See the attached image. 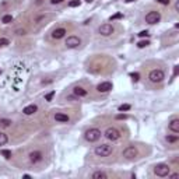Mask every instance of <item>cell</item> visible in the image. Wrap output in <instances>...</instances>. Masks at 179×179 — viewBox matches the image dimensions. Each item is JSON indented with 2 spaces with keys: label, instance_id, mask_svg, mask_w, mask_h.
<instances>
[{
  "label": "cell",
  "instance_id": "cell-1",
  "mask_svg": "<svg viewBox=\"0 0 179 179\" xmlns=\"http://www.w3.org/2000/svg\"><path fill=\"white\" fill-rule=\"evenodd\" d=\"M101 134H102V133H101L99 129L93 127V129H88L84 133V138L87 141H90V143H95V141H98V140L101 138Z\"/></svg>",
  "mask_w": 179,
  "mask_h": 179
},
{
  "label": "cell",
  "instance_id": "cell-2",
  "mask_svg": "<svg viewBox=\"0 0 179 179\" xmlns=\"http://www.w3.org/2000/svg\"><path fill=\"white\" fill-rule=\"evenodd\" d=\"M112 151H113V148L109 144H101L94 148L95 155H98V157H109L112 154Z\"/></svg>",
  "mask_w": 179,
  "mask_h": 179
},
{
  "label": "cell",
  "instance_id": "cell-3",
  "mask_svg": "<svg viewBox=\"0 0 179 179\" xmlns=\"http://www.w3.org/2000/svg\"><path fill=\"white\" fill-rule=\"evenodd\" d=\"M148 78H150V81L151 83H161V81H164V78H165V73L161 70V69H154V70H151L150 74H148Z\"/></svg>",
  "mask_w": 179,
  "mask_h": 179
},
{
  "label": "cell",
  "instance_id": "cell-4",
  "mask_svg": "<svg viewBox=\"0 0 179 179\" xmlns=\"http://www.w3.org/2000/svg\"><path fill=\"white\" fill-rule=\"evenodd\" d=\"M169 172H171V167H169L168 164H157L155 167H154V174L159 176V178H165V176H168Z\"/></svg>",
  "mask_w": 179,
  "mask_h": 179
},
{
  "label": "cell",
  "instance_id": "cell-5",
  "mask_svg": "<svg viewBox=\"0 0 179 179\" xmlns=\"http://www.w3.org/2000/svg\"><path fill=\"white\" fill-rule=\"evenodd\" d=\"M64 45H66V48H69V49H76V48H78V46L81 45V39H80L78 36H76V35H70V36H67Z\"/></svg>",
  "mask_w": 179,
  "mask_h": 179
},
{
  "label": "cell",
  "instance_id": "cell-6",
  "mask_svg": "<svg viewBox=\"0 0 179 179\" xmlns=\"http://www.w3.org/2000/svg\"><path fill=\"white\" fill-rule=\"evenodd\" d=\"M105 137L108 140H111V141H116V140H119L120 138V132L115 129V127H108L105 130Z\"/></svg>",
  "mask_w": 179,
  "mask_h": 179
},
{
  "label": "cell",
  "instance_id": "cell-7",
  "mask_svg": "<svg viewBox=\"0 0 179 179\" xmlns=\"http://www.w3.org/2000/svg\"><path fill=\"white\" fill-rule=\"evenodd\" d=\"M159 20H161V14L158 11H148L147 14H146V22L151 24V25L159 22Z\"/></svg>",
  "mask_w": 179,
  "mask_h": 179
},
{
  "label": "cell",
  "instance_id": "cell-8",
  "mask_svg": "<svg viewBox=\"0 0 179 179\" xmlns=\"http://www.w3.org/2000/svg\"><path fill=\"white\" fill-rule=\"evenodd\" d=\"M138 151L134 146H127L125 150H123V157L127 158V159H132V158H136Z\"/></svg>",
  "mask_w": 179,
  "mask_h": 179
},
{
  "label": "cell",
  "instance_id": "cell-9",
  "mask_svg": "<svg viewBox=\"0 0 179 179\" xmlns=\"http://www.w3.org/2000/svg\"><path fill=\"white\" fill-rule=\"evenodd\" d=\"M113 27L111 25V24H102L99 28H98V32L102 35V36H109V35H112L113 34Z\"/></svg>",
  "mask_w": 179,
  "mask_h": 179
},
{
  "label": "cell",
  "instance_id": "cell-10",
  "mask_svg": "<svg viewBox=\"0 0 179 179\" xmlns=\"http://www.w3.org/2000/svg\"><path fill=\"white\" fill-rule=\"evenodd\" d=\"M42 158H43L42 153L38 151V150H35V151H31V153H30V161H31L32 164H38V162H41Z\"/></svg>",
  "mask_w": 179,
  "mask_h": 179
},
{
  "label": "cell",
  "instance_id": "cell-11",
  "mask_svg": "<svg viewBox=\"0 0 179 179\" xmlns=\"http://www.w3.org/2000/svg\"><path fill=\"white\" fill-rule=\"evenodd\" d=\"M97 90H98L99 93H109V91L112 90V83L102 81V83H99V84L97 85Z\"/></svg>",
  "mask_w": 179,
  "mask_h": 179
},
{
  "label": "cell",
  "instance_id": "cell-12",
  "mask_svg": "<svg viewBox=\"0 0 179 179\" xmlns=\"http://www.w3.org/2000/svg\"><path fill=\"white\" fill-rule=\"evenodd\" d=\"M66 34H67L66 28H56V30L52 32V38H55V39H62Z\"/></svg>",
  "mask_w": 179,
  "mask_h": 179
},
{
  "label": "cell",
  "instance_id": "cell-13",
  "mask_svg": "<svg viewBox=\"0 0 179 179\" xmlns=\"http://www.w3.org/2000/svg\"><path fill=\"white\" fill-rule=\"evenodd\" d=\"M36 111H38V106L35 105V104H31V105L25 106V108L22 109V113H24V115H27V116H30V115H34Z\"/></svg>",
  "mask_w": 179,
  "mask_h": 179
},
{
  "label": "cell",
  "instance_id": "cell-14",
  "mask_svg": "<svg viewBox=\"0 0 179 179\" xmlns=\"http://www.w3.org/2000/svg\"><path fill=\"white\" fill-rule=\"evenodd\" d=\"M55 120H56V122H60V123H67V122L70 120V118H69V115H66V113L57 112V113H55Z\"/></svg>",
  "mask_w": 179,
  "mask_h": 179
},
{
  "label": "cell",
  "instance_id": "cell-15",
  "mask_svg": "<svg viewBox=\"0 0 179 179\" xmlns=\"http://www.w3.org/2000/svg\"><path fill=\"white\" fill-rule=\"evenodd\" d=\"M168 129L171 132H174V133H179V119H172L169 122Z\"/></svg>",
  "mask_w": 179,
  "mask_h": 179
},
{
  "label": "cell",
  "instance_id": "cell-16",
  "mask_svg": "<svg viewBox=\"0 0 179 179\" xmlns=\"http://www.w3.org/2000/svg\"><path fill=\"white\" fill-rule=\"evenodd\" d=\"M73 93H74V95L78 97V98H80V97H87V94H88V91L84 90L83 87H76L73 90Z\"/></svg>",
  "mask_w": 179,
  "mask_h": 179
},
{
  "label": "cell",
  "instance_id": "cell-17",
  "mask_svg": "<svg viewBox=\"0 0 179 179\" xmlns=\"http://www.w3.org/2000/svg\"><path fill=\"white\" fill-rule=\"evenodd\" d=\"M108 175H106L104 171H95L93 174V179H106Z\"/></svg>",
  "mask_w": 179,
  "mask_h": 179
},
{
  "label": "cell",
  "instance_id": "cell-18",
  "mask_svg": "<svg viewBox=\"0 0 179 179\" xmlns=\"http://www.w3.org/2000/svg\"><path fill=\"white\" fill-rule=\"evenodd\" d=\"M11 122L10 119H0V129H6V127H10L11 126Z\"/></svg>",
  "mask_w": 179,
  "mask_h": 179
},
{
  "label": "cell",
  "instance_id": "cell-19",
  "mask_svg": "<svg viewBox=\"0 0 179 179\" xmlns=\"http://www.w3.org/2000/svg\"><path fill=\"white\" fill-rule=\"evenodd\" d=\"M7 141H9V137L6 133H3V132H0V146H4V144H7Z\"/></svg>",
  "mask_w": 179,
  "mask_h": 179
},
{
  "label": "cell",
  "instance_id": "cell-20",
  "mask_svg": "<svg viewBox=\"0 0 179 179\" xmlns=\"http://www.w3.org/2000/svg\"><path fill=\"white\" fill-rule=\"evenodd\" d=\"M13 21V17H11L10 14H6V16H3V18H1V22L3 24H10Z\"/></svg>",
  "mask_w": 179,
  "mask_h": 179
},
{
  "label": "cell",
  "instance_id": "cell-21",
  "mask_svg": "<svg viewBox=\"0 0 179 179\" xmlns=\"http://www.w3.org/2000/svg\"><path fill=\"white\" fill-rule=\"evenodd\" d=\"M0 153H1V155H3V157L6 158V159H10V158H11V155H13V154H11V151H10V150H1Z\"/></svg>",
  "mask_w": 179,
  "mask_h": 179
},
{
  "label": "cell",
  "instance_id": "cell-22",
  "mask_svg": "<svg viewBox=\"0 0 179 179\" xmlns=\"http://www.w3.org/2000/svg\"><path fill=\"white\" fill-rule=\"evenodd\" d=\"M178 140H179L178 134H175V136H167V141H168V143H176Z\"/></svg>",
  "mask_w": 179,
  "mask_h": 179
},
{
  "label": "cell",
  "instance_id": "cell-23",
  "mask_svg": "<svg viewBox=\"0 0 179 179\" xmlns=\"http://www.w3.org/2000/svg\"><path fill=\"white\" fill-rule=\"evenodd\" d=\"M55 94H56L55 91H51V93H48V94L45 95V101H48V102H51V101H52V99H53V97H55Z\"/></svg>",
  "mask_w": 179,
  "mask_h": 179
},
{
  "label": "cell",
  "instance_id": "cell-24",
  "mask_svg": "<svg viewBox=\"0 0 179 179\" xmlns=\"http://www.w3.org/2000/svg\"><path fill=\"white\" fill-rule=\"evenodd\" d=\"M80 4H81L80 0H72V1H69V7H78Z\"/></svg>",
  "mask_w": 179,
  "mask_h": 179
},
{
  "label": "cell",
  "instance_id": "cell-25",
  "mask_svg": "<svg viewBox=\"0 0 179 179\" xmlns=\"http://www.w3.org/2000/svg\"><path fill=\"white\" fill-rule=\"evenodd\" d=\"M130 108H132V106L129 105V104H123V105L119 106V111H120V112H126V111H130Z\"/></svg>",
  "mask_w": 179,
  "mask_h": 179
},
{
  "label": "cell",
  "instance_id": "cell-26",
  "mask_svg": "<svg viewBox=\"0 0 179 179\" xmlns=\"http://www.w3.org/2000/svg\"><path fill=\"white\" fill-rule=\"evenodd\" d=\"M7 45H10V41H9L7 38H0V48L7 46Z\"/></svg>",
  "mask_w": 179,
  "mask_h": 179
},
{
  "label": "cell",
  "instance_id": "cell-27",
  "mask_svg": "<svg viewBox=\"0 0 179 179\" xmlns=\"http://www.w3.org/2000/svg\"><path fill=\"white\" fill-rule=\"evenodd\" d=\"M123 17V14L122 13H116V14H113V16H111V21H113V20H119V18H122Z\"/></svg>",
  "mask_w": 179,
  "mask_h": 179
},
{
  "label": "cell",
  "instance_id": "cell-28",
  "mask_svg": "<svg viewBox=\"0 0 179 179\" xmlns=\"http://www.w3.org/2000/svg\"><path fill=\"white\" fill-rule=\"evenodd\" d=\"M130 77H132V80H133L134 83H137V81L140 80V74L138 73H130Z\"/></svg>",
  "mask_w": 179,
  "mask_h": 179
},
{
  "label": "cell",
  "instance_id": "cell-29",
  "mask_svg": "<svg viewBox=\"0 0 179 179\" xmlns=\"http://www.w3.org/2000/svg\"><path fill=\"white\" fill-rule=\"evenodd\" d=\"M148 45H150V41H140V42L137 43L138 48H146V46H148Z\"/></svg>",
  "mask_w": 179,
  "mask_h": 179
},
{
  "label": "cell",
  "instance_id": "cell-30",
  "mask_svg": "<svg viewBox=\"0 0 179 179\" xmlns=\"http://www.w3.org/2000/svg\"><path fill=\"white\" fill-rule=\"evenodd\" d=\"M148 35H150V34H148L147 30H144V31H140V32H138V36H140V38H147Z\"/></svg>",
  "mask_w": 179,
  "mask_h": 179
},
{
  "label": "cell",
  "instance_id": "cell-31",
  "mask_svg": "<svg viewBox=\"0 0 179 179\" xmlns=\"http://www.w3.org/2000/svg\"><path fill=\"white\" fill-rule=\"evenodd\" d=\"M157 3H159V4H164V6H168L169 3H171V0H157Z\"/></svg>",
  "mask_w": 179,
  "mask_h": 179
},
{
  "label": "cell",
  "instance_id": "cell-32",
  "mask_svg": "<svg viewBox=\"0 0 179 179\" xmlns=\"http://www.w3.org/2000/svg\"><path fill=\"white\" fill-rule=\"evenodd\" d=\"M116 119H118V120H122V119H127V115H125V113H119V115H116Z\"/></svg>",
  "mask_w": 179,
  "mask_h": 179
},
{
  "label": "cell",
  "instance_id": "cell-33",
  "mask_svg": "<svg viewBox=\"0 0 179 179\" xmlns=\"http://www.w3.org/2000/svg\"><path fill=\"white\" fill-rule=\"evenodd\" d=\"M178 73H179V67L178 66H175V67H174V77H176Z\"/></svg>",
  "mask_w": 179,
  "mask_h": 179
},
{
  "label": "cell",
  "instance_id": "cell-34",
  "mask_svg": "<svg viewBox=\"0 0 179 179\" xmlns=\"http://www.w3.org/2000/svg\"><path fill=\"white\" fill-rule=\"evenodd\" d=\"M64 0H51V3L52 4H60V3H63Z\"/></svg>",
  "mask_w": 179,
  "mask_h": 179
},
{
  "label": "cell",
  "instance_id": "cell-35",
  "mask_svg": "<svg viewBox=\"0 0 179 179\" xmlns=\"http://www.w3.org/2000/svg\"><path fill=\"white\" fill-rule=\"evenodd\" d=\"M16 34H17V35H25V30H17Z\"/></svg>",
  "mask_w": 179,
  "mask_h": 179
},
{
  "label": "cell",
  "instance_id": "cell-36",
  "mask_svg": "<svg viewBox=\"0 0 179 179\" xmlns=\"http://www.w3.org/2000/svg\"><path fill=\"white\" fill-rule=\"evenodd\" d=\"M169 174H171V172H169ZM169 178H172V179H176L179 176V174H176V172H175V174H171V175H168Z\"/></svg>",
  "mask_w": 179,
  "mask_h": 179
},
{
  "label": "cell",
  "instance_id": "cell-37",
  "mask_svg": "<svg viewBox=\"0 0 179 179\" xmlns=\"http://www.w3.org/2000/svg\"><path fill=\"white\" fill-rule=\"evenodd\" d=\"M127 3H130V1H136V0H126Z\"/></svg>",
  "mask_w": 179,
  "mask_h": 179
},
{
  "label": "cell",
  "instance_id": "cell-38",
  "mask_svg": "<svg viewBox=\"0 0 179 179\" xmlns=\"http://www.w3.org/2000/svg\"><path fill=\"white\" fill-rule=\"evenodd\" d=\"M84 1H87V3H91V1H93V0H84Z\"/></svg>",
  "mask_w": 179,
  "mask_h": 179
}]
</instances>
